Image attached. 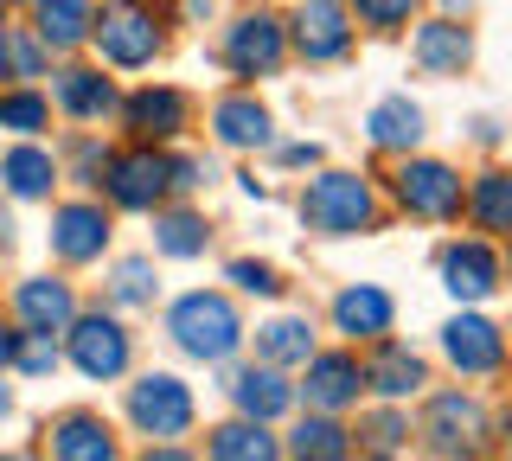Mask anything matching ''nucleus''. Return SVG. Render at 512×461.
Instances as JSON below:
<instances>
[{
    "label": "nucleus",
    "mask_w": 512,
    "mask_h": 461,
    "mask_svg": "<svg viewBox=\"0 0 512 461\" xmlns=\"http://www.w3.org/2000/svg\"><path fill=\"white\" fill-rule=\"evenodd\" d=\"M301 225L314 237H359V231H378L384 218V199L365 173H346V167H314V180L301 186L295 199Z\"/></svg>",
    "instance_id": "1"
},
{
    "label": "nucleus",
    "mask_w": 512,
    "mask_h": 461,
    "mask_svg": "<svg viewBox=\"0 0 512 461\" xmlns=\"http://www.w3.org/2000/svg\"><path fill=\"white\" fill-rule=\"evenodd\" d=\"M244 333L250 327H244V314H237V301L218 295V289H192L167 308V340L199 365H224L244 346Z\"/></svg>",
    "instance_id": "2"
},
{
    "label": "nucleus",
    "mask_w": 512,
    "mask_h": 461,
    "mask_svg": "<svg viewBox=\"0 0 512 461\" xmlns=\"http://www.w3.org/2000/svg\"><path fill=\"white\" fill-rule=\"evenodd\" d=\"M90 45L103 52V65L116 71H148L160 52H167V26L148 0H109L90 26Z\"/></svg>",
    "instance_id": "3"
},
{
    "label": "nucleus",
    "mask_w": 512,
    "mask_h": 461,
    "mask_svg": "<svg viewBox=\"0 0 512 461\" xmlns=\"http://www.w3.org/2000/svg\"><path fill=\"white\" fill-rule=\"evenodd\" d=\"M122 417L148 442H180V436H192V423H199V397L173 372H141L122 397Z\"/></svg>",
    "instance_id": "4"
},
{
    "label": "nucleus",
    "mask_w": 512,
    "mask_h": 461,
    "mask_svg": "<svg viewBox=\"0 0 512 461\" xmlns=\"http://www.w3.org/2000/svg\"><path fill=\"white\" fill-rule=\"evenodd\" d=\"M391 199L416 225H455L468 205V186H461V167L436 161V154H404V167L391 173Z\"/></svg>",
    "instance_id": "5"
},
{
    "label": "nucleus",
    "mask_w": 512,
    "mask_h": 461,
    "mask_svg": "<svg viewBox=\"0 0 512 461\" xmlns=\"http://www.w3.org/2000/svg\"><path fill=\"white\" fill-rule=\"evenodd\" d=\"M416 436L429 442V455L436 461H480L487 455V404H480L474 391H436L423 410V423H416Z\"/></svg>",
    "instance_id": "6"
},
{
    "label": "nucleus",
    "mask_w": 512,
    "mask_h": 461,
    "mask_svg": "<svg viewBox=\"0 0 512 461\" xmlns=\"http://www.w3.org/2000/svg\"><path fill=\"white\" fill-rule=\"evenodd\" d=\"M64 359L90 378V385H116L135 365V333H128L109 308H77V321L64 327Z\"/></svg>",
    "instance_id": "7"
},
{
    "label": "nucleus",
    "mask_w": 512,
    "mask_h": 461,
    "mask_svg": "<svg viewBox=\"0 0 512 461\" xmlns=\"http://www.w3.org/2000/svg\"><path fill=\"white\" fill-rule=\"evenodd\" d=\"M103 193L116 212H160L173 199V154H160L154 141H135V148L109 154Z\"/></svg>",
    "instance_id": "8"
},
{
    "label": "nucleus",
    "mask_w": 512,
    "mask_h": 461,
    "mask_svg": "<svg viewBox=\"0 0 512 461\" xmlns=\"http://www.w3.org/2000/svg\"><path fill=\"white\" fill-rule=\"evenodd\" d=\"M224 65L231 77H276L288 65V20H276L269 7H250L224 26Z\"/></svg>",
    "instance_id": "9"
},
{
    "label": "nucleus",
    "mask_w": 512,
    "mask_h": 461,
    "mask_svg": "<svg viewBox=\"0 0 512 461\" xmlns=\"http://www.w3.org/2000/svg\"><path fill=\"white\" fill-rule=\"evenodd\" d=\"M436 276L461 308H480V301H493L506 289V257L487 244V237H455V244H442Z\"/></svg>",
    "instance_id": "10"
},
{
    "label": "nucleus",
    "mask_w": 512,
    "mask_h": 461,
    "mask_svg": "<svg viewBox=\"0 0 512 461\" xmlns=\"http://www.w3.org/2000/svg\"><path fill=\"white\" fill-rule=\"evenodd\" d=\"M442 359L455 365L461 378H500L506 359H512L506 327L487 321V314H474V308L448 314V321H442Z\"/></svg>",
    "instance_id": "11"
},
{
    "label": "nucleus",
    "mask_w": 512,
    "mask_h": 461,
    "mask_svg": "<svg viewBox=\"0 0 512 461\" xmlns=\"http://www.w3.org/2000/svg\"><path fill=\"white\" fill-rule=\"evenodd\" d=\"M288 45L308 65H340L352 52V7L346 0H301L295 20H288Z\"/></svg>",
    "instance_id": "12"
},
{
    "label": "nucleus",
    "mask_w": 512,
    "mask_h": 461,
    "mask_svg": "<svg viewBox=\"0 0 512 461\" xmlns=\"http://www.w3.org/2000/svg\"><path fill=\"white\" fill-rule=\"evenodd\" d=\"M122 129L135 135V141H180L192 129V97L186 90H173V84H141V90H128L122 97Z\"/></svg>",
    "instance_id": "13"
},
{
    "label": "nucleus",
    "mask_w": 512,
    "mask_h": 461,
    "mask_svg": "<svg viewBox=\"0 0 512 461\" xmlns=\"http://www.w3.org/2000/svg\"><path fill=\"white\" fill-rule=\"evenodd\" d=\"M109 237H116V225H109V212H103L96 199H64L58 212H52V257H58L64 269L103 263Z\"/></svg>",
    "instance_id": "14"
},
{
    "label": "nucleus",
    "mask_w": 512,
    "mask_h": 461,
    "mask_svg": "<svg viewBox=\"0 0 512 461\" xmlns=\"http://www.w3.org/2000/svg\"><path fill=\"white\" fill-rule=\"evenodd\" d=\"M295 397H308V410H352L365 397V365L352 359V353H314L308 365H301V385Z\"/></svg>",
    "instance_id": "15"
},
{
    "label": "nucleus",
    "mask_w": 512,
    "mask_h": 461,
    "mask_svg": "<svg viewBox=\"0 0 512 461\" xmlns=\"http://www.w3.org/2000/svg\"><path fill=\"white\" fill-rule=\"evenodd\" d=\"M397 327V301L391 289H378V282H346L340 295H333V333L352 346H372L384 333Z\"/></svg>",
    "instance_id": "16"
},
{
    "label": "nucleus",
    "mask_w": 512,
    "mask_h": 461,
    "mask_svg": "<svg viewBox=\"0 0 512 461\" xmlns=\"http://www.w3.org/2000/svg\"><path fill=\"white\" fill-rule=\"evenodd\" d=\"M224 397L237 404V417H256V423H276L295 410V385H288L282 365H237V372H224Z\"/></svg>",
    "instance_id": "17"
},
{
    "label": "nucleus",
    "mask_w": 512,
    "mask_h": 461,
    "mask_svg": "<svg viewBox=\"0 0 512 461\" xmlns=\"http://www.w3.org/2000/svg\"><path fill=\"white\" fill-rule=\"evenodd\" d=\"M13 321H20V333H58L77 321V289L64 276H26L13 282Z\"/></svg>",
    "instance_id": "18"
},
{
    "label": "nucleus",
    "mask_w": 512,
    "mask_h": 461,
    "mask_svg": "<svg viewBox=\"0 0 512 461\" xmlns=\"http://www.w3.org/2000/svg\"><path fill=\"white\" fill-rule=\"evenodd\" d=\"M212 141L231 154H256L276 141V116H269V103H256V90H231L212 103Z\"/></svg>",
    "instance_id": "19"
},
{
    "label": "nucleus",
    "mask_w": 512,
    "mask_h": 461,
    "mask_svg": "<svg viewBox=\"0 0 512 461\" xmlns=\"http://www.w3.org/2000/svg\"><path fill=\"white\" fill-rule=\"evenodd\" d=\"M429 385V359L416 353V346L404 340H372V359H365V391H378L384 404H404V397H416Z\"/></svg>",
    "instance_id": "20"
},
{
    "label": "nucleus",
    "mask_w": 512,
    "mask_h": 461,
    "mask_svg": "<svg viewBox=\"0 0 512 461\" xmlns=\"http://www.w3.org/2000/svg\"><path fill=\"white\" fill-rule=\"evenodd\" d=\"M45 449L52 461H122V442L96 410H64L45 423Z\"/></svg>",
    "instance_id": "21"
},
{
    "label": "nucleus",
    "mask_w": 512,
    "mask_h": 461,
    "mask_svg": "<svg viewBox=\"0 0 512 461\" xmlns=\"http://www.w3.org/2000/svg\"><path fill=\"white\" fill-rule=\"evenodd\" d=\"M58 180H64V167H58V154L45 148V141H13V148L0 154V186H7L20 205H45L58 193Z\"/></svg>",
    "instance_id": "22"
},
{
    "label": "nucleus",
    "mask_w": 512,
    "mask_h": 461,
    "mask_svg": "<svg viewBox=\"0 0 512 461\" xmlns=\"http://www.w3.org/2000/svg\"><path fill=\"white\" fill-rule=\"evenodd\" d=\"M52 103H58L71 122H84V129H90V122H109V116L122 109L116 84H109L96 65H64V71L52 77Z\"/></svg>",
    "instance_id": "23"
},
{
    "label": "nucleus",
    "mask_w": 512,
    "mask_h": 461,
    "mask_svg": "<svg viewBox=\"0 0 512 461\" xmlns=\"http://www.w3.org/2000/svg\"><path fill=\"white\" fill-rule=\"evenodd\" d=\"M410 58L423 77H461L474 65V33L461 20H423L410 39Z\"/></svg>",
    "instance_id": "24"
},
{
    "label": "nucleus",
    "mask_w": 512,
    "mask_h": 461,
    "mask_svg": "<svg viewBox=\"0 0 512 461\" xmlns=\"http://www.w3.org/2000/svg\"><path fill=\"white\" fill-rule=\"evenodd\" d=\"M423 129H429V116H423V103H410V97H378L365 109V141H372L378 154H416L423 148Z\"/></svg>",
    "instance_id": "25"
},
{
    "label": "nucleus",
    "mask_w": 512,
    "mask_h": 461,
    "mask_svg": "<svg viewBox=\"0 0 512 461\" xmlns=\"http://www.w3.org/2000/svg\"><path fill=\"white\" fill-rule=\"evenodd\" d=\"M205 461H282V436L256 417H231L205 429Z\"/></svg>",
    "instance_id": "26"
},
{
    "label": "nucleus",
    "mask_w": 512,
    "mask_h": 461,
    "mask_svg": "<svg viewBox=\"0 0 512 461\" xmlns=\"http://www.w3.org/2000/svg\"><path fill=\"white\" fill-rule=\"evenodd\" d=\"M282 455L288 461H352V429H346V417H333V410H308V417L282 436Z\"/></svg>",
    "instance_id": "27"
},
{
    "label": "nucleus",
    "mask_w": 512,
    "mask_h": 461,
    "mask_svg": "<svg viewBox=\"0 0 512 461\" xmlns=\"http://www.w3.org/2000/svg\"><path fill=\"white\" fill-rule=\"evenodd\" d=\"M461 212L474 218L480 237H512V173L506 167H487L468 180V205Z\"/></svg>",
    "instance_id": "28"
},
{
    "label": "nucleus",
    "mask_w": 512,
    "mask_h": 461,
    "mask_svg": "<svg viewBox=\"0 0 512 461\" xmlns=\"http://www.w3.org/2000/svg\"><path fill=\"white\" fill-rule=\"evenodd\" d=\"M314 353H320V346H314V321H308V314H276V321L256 327V359H263V365H282V372H288V365H308Z\"/></svg>",
    "instance_id": "29"
},
{
    "label": "nucleus",
    "mask_w": 512,
    "mask_h": 461,
    "mask_svg": "<svg viewBox=\"0 0 512 461\" xmlns=\"http://www.w3.org/2000/svg\"><path fill=\"white\" fill-rule=\"evenodd\" d=\"M154 250L160 257H173V263H192V257H205L212 250V225H205V212H192V205H160L154 212Z\"/></svg>",
    "instance_id": "30"
},
{
    "label": "nucleus",
    "mask_w": 512,
    "mask_h": 461,
    "mask_svg": "<svg viewBox=\"0 0 512 461\" xmlns=\"http://www.w3.org/2000/svg\"><path fill=\"white\" fill-rule=\"evenodd\" d=\"M39 45L45 52H77V45H90V26H96V13H90V0H39Z\"/></svg>",
    "instance_id": "31"
},
{
    "label": "nucleus",
    "mask_w": 512,
    "mask_h": 461,
    "mask_svg": "<svg viewBox=\"0 0 512 461\" xmlns=\"http://www.w3.org/2000/svg\"><path fill=\"white\" fill-rule=\"evenodd\" d=\"M0 129L20 135V141H39L45 129H52V97L32 84H7L0 90Z\"/></svg>",
    "instance_id": "32"
},
{
    "label": "nucleus",
    "mask_w": 512,
    "mask_h": 461,
    "mask_svg": "<svg viewBox=\"0 0 512 461\" xmlns=\"http://www.w3.org/2000/svg\"><path fill=\"white\" fill-rule=\"evenodd\" d=\"M154 295H160L154 257H122L109 269V308H154Z\"/></svg>",
    "instance_id": "33"
},
{
    "label": "nucleus",
    "mask_w": 512,
    "mask_h": 461,
    "mask_svg": "<svg viewBox=\"0 0 512 461\" xmlns=\"http://www.w3.org/2000/svg\"><path fill=\"white\" fill-rule=\"evenodd\" d=\"M224 282H231L237 295H256V301H282V269L276 263H263V257H231L224 263Z\"/></svg>",
    "instance_id": "34"
},
{
    "label": "nucleus",
    "mask_w": 512,
    "mask_h": 461,
    "mask_svg": "<svg viewBox=\"0 0 512 461\" xmlns=\"http://www.w3.org/2000/svg\"><path fill=\"white\" fill-rule=\"evenodd\" d=\"M346 7H352V20H359L365 33L391 39V33H404V26L416 20V7H423V0H346Z\"/></svg>",
    "instance_id": "35"
},
{
    "label": "nucleus",
    "mask_w": 512,
    "mask_h": 461,
    "mask_svg": "<svg viewBox=\"0 0 512 461\" xmlns=\"http://www.w3.org/2000/svg\"><path fill=\"white\" fill-rule=\"evenodd\" d=\"M58 365H64L58 333H20V353H13V372L20 378H52Z\"/></svg>",
    "instance_id": "36"
},
{
    "label": "nucleus",
    "mask_w": 512,
    "mask_h": 461,
    "mask_svg": "<svg viewBox=\"0 0 512 461\" xmlns=\"http://www.w3.org/2000/svg\"><path fill=\"white\" fill-rule=\"evenodd\" d=\"M352 436H359L365 449H404V442H410V417L397 404H384V410H372V417L352 429Z\"/></svg>",
    "instance_id": "37"
},
{
    "label": "nucleus",
    "mask_w": 512,
    "mask_h": 461,
    "mask_svg": "<svg viewBox=\"0 0 512 461\" xmlns=\"http://www.w3.org/2000/svg\"><path fill=\"white\" fill-rule=\"evenodd\" d=\"M7 52H13V84H32L52 71V52L39 45V33H7Z\"/></svg>",
    "instance_id": "38"
},
{
    "label": "nucleus",
    "mask_w": 512,
    "mask_h": 461,
    "mask_svg": "<svg viewBox=\"0 0 512 461\" xmlns=\"http://www.w3.org/2000/svg\"><path fill=\"white\" fill-rule=\"evenodd\" d=\"M218 173H212V161L205 154H173V193L180 199H192V193H205Z\"/></svg>",
    "instance_id": "39"
},
{
    "label": "nucleus",
    "mask_w": 512,
    "mask_h": 461,
    "mask_svg": "<svg viewBox=\"0 0 512 461\" xmlns=\"http://www.w3.org/2000/svg\"><path fill=\"white\" fill-rule=\"evenodd\" d=\"M71 180L77 186H103V167H109V148H103V141H96V135H77V154H71Z\"/></svg>",
    "instance_id": "40"
},
{
    "label": "nucleus",
    "mask_w": 512,
    "mask_h": 461,
    "mask_svg": "<svg viewBox=\"0 0 512 461\" xmlns=\"http://www.w3.org/2000/svg\"><path fill=\"white\" fill-rule=\"evenodd\" d=\"M320 161H327L320 141H282V148H276V167H288V173H314Z\"/></svg>",
    "instance_id": "41"
},
{
    "label": "nucleus",
    "mask_w": 512,
    "mask_h": 461,
    "mask_svg": "<svg viewBox=\"0 0 512 461\" xmlns=\"http://www.w3.org/2000/svg\"><path fill=\"white\" fill-rule=\"evenodd\" d=\"M141 461H199V455H192L186 442H148V455H141Z\"/></svg>",
    "instance_id": "42"
},
{
    "label": "nucleus",
    "mask_w": 512,
    "mask_h": 461,
    "mask_svg": "<svg viewBox=\"0 0 512 461\" xmlns=\"http://www.w3.org/2000/svg\"><path fill=\"white\" fill-rule=\"evenodd\" d=\"M13 353H20V333H13L7 321H0V378L13 372Z\"/></svg>",
    "instance_id": "43"
},
{
    "label": "nucleus",
    "mask_w": 512,
    "mask_h": 461,
    "mask_svg": "<svg viewBox=\"0 0 512 461\" xmlns=\"http://www.w3.org/2000/svg\"><path fill=\"white\" fill-rule=\"evenodd\" d=\"M7 250H13V218L0 212V257H7Z\"/></svg>",
    "instance_id": "44"
},
{
    "label": "nucleus",
    "mask_w": 512,
    "mask_h": 461,
    "mask_svg": "<svg viewBox=\"0 0 512 461\" xmlns=\"http://www.w3.org/2000/svg\"><path fill=\"white\" fill-rule=\"evenodd\" d=\"M500 449L512 455V410H506V417H500Z\"/></svg>",
    "instance_id": "45"
},
{
    "label": "nucleus",
    "mask_w": 512,
    "mask_h": 461,
    "mask_svg": "<svg viewBox=\"0 0 512 461\" xmlns=\"http://www.w3.org/2000/svg\"><path fill=\"white\" fill-rule=\"evenodd\" d=\"M0 461H45V455H32V449H0Z\"/></svg>",
    "instance_id": "46"
},
{
    "label": "nucleus",
    "mask_w": 512,
    "mask_h": 461,
    "mask_svg": "<svg viewBox=\"0 0 512 461\" xmlns=\"http://www.w3.org/2000/svg\"><path fill=\"white\" fill-rule=\"evenodd\" d=\"M0 77H13V52H7V33H0Z\"/></svg>",
    "instance_id": "47"
},
{
    "label": "nucleus",
    "mask_w": 512,
    "mask_h": 461,
    "mask_svg": "<svg viewBox=\"0 0 512 461\" xmlns=\"http://www.w3.org/2000/svg\"><path fill=\"white\" fill-rule=\"evenodd\" d=\"M186 13H192V20H205V13H212V0H186Z\"/></svg>",
    "instance_id": "48"
},
{
    "label": "nucleus",
    "mask_w": 512,
    "mask_h": 461,
    "mask_svg": "<svg viewBox=\"0 0 512 461\" xmlns=\"http://www.w3.org/2000/svg\"><path fill=\"white\" fill-rule=\"evenodd\" d=\"M7 417H13V391L0 385V423H7Z\"/></svg>",
    "instance_id": "49"
},
{
    "label": "nucleus",
    "mask_w": 512,
    "mask_h": 461,
    "mask_svg": "<svg viewBox=\"0 0 512 461\" xmlns=\"http://www.w3.org/2000/svg\"><path fill=\"white\" fill-rule=\"evenodd\" d=\"M359 461H404L397 449H372V455H359Z\"/></svg>",
    "instance_id": "50"
},
{
    "label": "nucleus",
    "mask_w": 512,
    "mask_h": 461,
    "mask_svg": "<svg viewBox=\"0 0 512 461\" xmlns=\"http://www.w3.org/2000/svg\"><path fill=\"white\" fill-rule=\"evenodd\" d=\"M0 33H7V0H0Z\"/></svg>",
    "instance_id": "51"
},
{
    "label": "nucleus",
    "mask_w": 512,
    "mask_h": 461,
    "mask_svg": "<svg viewBox=\"0 0 512 461\" xmlns=\"http://www.w3.org/2000/svg\"><path fill=\"white\" fill-rule=\"evenodd\" d=\"M506 269H512V237H506Z\"/></svg>",
    "instance_id": "52"
},
{
    "label": "nucleus",
    "mask_w": 512,
    "mask_h": 461,
    "mask_svg": "<svg viewBox=\"0 0 512 461\" xmlns=\"http://www.w3.org/2000/svg\"><path fill=\"white\" fill-rule=\"evenodd\" d=\"M26 7H39V0H26Z\"/></svg>",
    "instance_id": "53"
}]
</instances>
